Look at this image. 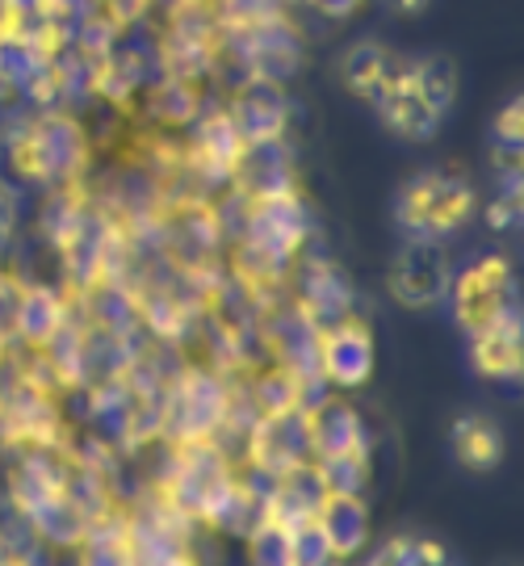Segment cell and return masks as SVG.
<instances>
[{
    "label": "cell",
    "mask_w": 524,
    "mask_h": 566,
    "mask_svg": "<svg viewBox=\"0 0 524 566\" xmlns=\"http://www.w3.org/2000/svg\"><path fill=\"white\" fill-rule=\"evenodd\" d=\"M319 483L327 495H361L365 479H369V462L365 453H344V458H319L315 465Z\"/></svg>",
    "instance_id": "e0dca14e"
},
{
    "label": "cell",
    "mask_w": 524,
    "mask_h": 566,
    "mask_svg": "<svg viewBox=\"0 0 524 566\" xmlns=\"http://www.w3.org/2000/svg\"><path fill=\"white\" fill-rule=\"evenodd\" d=\"M449 446H453V458L465 470H474V474L495 470L500 458H504V437H500V428L491 424L486 416H462V420H453Z\"/></svg>",
    "instance_id": "4fadbf2b"
},
{
    "label": "cell",
    "mask_w": 524,
    "mask_h": 566,
    "mask_svg": "<svg viewBox=\"0 0 524 566\" xmlns=\"http://www.w3.org/2000/svg\"><path fill=\"white\" fill-rule=\"evenodd\" d=\"M453 97V72L441 60H420L411 67L390 72V81L378 93V109L390 130H399L404 139H432L441 118L449 114Z\"/></svg>",
    "instance_id": "6da1fadb"
},
{
    "label": "cell",
    "mask_w": 524,
    "mask_h": 566,
    "mask_svg": "<svg viewBox=\"0 0 524 566\" xmlns=\"http://www.w3.org/2000/svg\"><path fill=\"white\" fill-rule=\"evenodd\" d=\"M348 306H353V285L344 277L336 264H311L303 273V311L311 324L319 327H336L348 319Z\"/></svg>",
    "instance_id": "9c48e42d"
},
{
    "label": "cell",
    "mask_w": 524,
    "mask_h": 566,
    "mask_svg": "<svg viewBox=\"0 0 524 566\" xmlns=\"http://www.w3.org/2000/svg\"><path fill=\"white\" fill-rule=\"evenodd\" d=\"M0 566H25V563H18V558H9V563H0Z\"/></svg>",
    "instance_id": "7402d4cb"
},
{
    "label": "cell",
    "mask_w": 524,
    "mask_h": 566,
    "mask_svg": "<svg viewBox=\"0 0 524 566\" xmlns=\"http://www.w3.org/2000/svg\"><path fill=\"white\" fill-rule=\"evenodd\" d=\"M390 4H395V9H399V13H416V9H423V4H428V0H390Z\"/></svg>",
    "instance_id": "ffe728a7"
},
{
    "label": "cell",
    "mask_w": 524,
    "mask_h": 566,
    "mask_svg": "<svg viewBox=\"0 0 524 566\" xmlns=\"http://www.w3.org/2000/svg\"><path fill=\"white\" fill-rule=\"evenodd\" d=\"M449 290V261L432 240H411L390 269V294L404 306L420 311L444 298Z\"/></svg>",
    "instance_id": "5b68a950"
},
{
    "label": "cell",
    "mask_w": 524,
    "mask_h": 566,
    "mask_svg": "<svg viewBox=\"0 0 524 566\" xmlns=\"http://www.w3.org/2000/svg\"><path fill=\"white\" fill-rule=\"evenodd\" d=\"M374 361H378V353H374L369 327L344 319V324L323 327L319 332V378L323 382L344 386V390L365 386L369 382V374H374Z\"/></svg>",
    "instance_id": "8992f818"
},
{
    "label": "cell",
    "mask_w": 524,
    "mask_h": 566,
    "mask_svg": "<svg viewBox=\"0 0 524 566\" xmlns=\"http://www.w3.org/2000/svg\"><path fill=\"white\" fill-rule=\"evenodd\" d=\"M311 458H315V449H311V411L294 407V411L261 420L256 437H252V470L285 479Z\"/></svg>",
    "instance_id": "277c9868"
},
{
    "label": "cell",
    "mask_w": 524,
    "mask_h": 566,
    "mask_svg": "<svg viewBox=\"0 0 524 566\" xmlns=\"http://www.w3.org/2000/svg\"><path fill=\"white\" fill-rule=\"evenodd\" d=\"M306 210L303 202L285 189L273 198H261V206L252 210V223H248V243L261 248L264 256H273L277 264H285L306 240Z\"/></svg>",
    "instance_id": "52a82bcc"
},
{
    "label": "cell",
    "mask_w": 524,
    "mask_h": 566,
    "mask_svg": "<svg viewBox=\"0 0 524 566\" xmlns=\"http://www.w3.org/2000/svg\"><path fill=\"white\" fill-rule=\"evenodd\" d=\"M470 353H474V365L486 378H516L521 374V311H512L483 332H474Z\"/></svg>",
    "instance_id": "7c38bea8"
},
{
    "label": "cell",
    "mask_w": 524,
    "mask_h": 566,
    "mask_svg": "<svg viewBox=\"0 0 524 566\" xmlns=\"http://www.w3.org/2000/svg\"><path fill=\"white\" fill-rule=\"evenodd\" d=\"M160 566H198V558L185 549V554H177V558H168V563H160Z\"/></svg>",
    "instance_id": "44dd1931"
},
{
    "label": "cell",
    "mask_w": 524,
    "mask_h": 566,
    "mask_svg": "<svg viewBox=\"0 0 524 566\" xmlns=\"http://www.w3.org/2000/svg\"><path fill=\"white\" fill-rule=\"evenodd\" d=\"M474 214V189L453 172H420L404 185L395 219L407 231V240H444Z\"/></svg>",
    "instance_id": "7a4b0ae2"
},
{
    "label": "cell",
    "mask_w": 524,
    "mask_h": 566,
    "mask_svg": "<svg viewBox=\"0 0 524 566\" xmlns=\"http://www.w3.org/2000/svg\"><path fill=\"white\" fill-rule=\"evenodd\" d=\"M243 542H248V566H294L290 533L273 521H256Z\"/></svg>",
    "instance_id": "ac0fdd59"
},
{
    "label": "cell",
    "mask_w": 524,
    "mask_h": 566,
    "mask_svg": "<svg viewBox=\"0 0 524 566\" xmlns=\"http://www.w3.org/2000/svg\"><path fill=\"white\" fill-rule=\"evenodd\" d=\"M390 72H395V63H390V55H386L382 46H374V42L353 46L340 60L344 84H348L357 97H369V102H378V93H382V84L390 81Z\"/></svg>",
    "instance_id": "2e32d148"
},
{
    "label": "cell",
    "mask_w": 524,
    "mask_h": 566,
    "mask_svg": "<svg viewBox=\"0 0 524 566\" xmlns=\"http://www.w3.org/2000/svg\"><path fill=\"white\" fill-rule=\"evenodd\" d=\"M81 563L76 566H135L130 537H126V512H105L97 521H88V533L76 546Z\"/></svg>",
    "instance_id": "5bb4252c"
},
{
    "label": "cell",
    "mask_w": 524,
    "mask_h": 566,
    "mask_svg": "<svg viewBox=\"0 0 524 566\" xmlns=\"http://www.w3.org/2000/svg\"><path fill=\"white\" fill-rule=\"evenodd\" d=\"M315 521H319L323 537L340 563L357 558L369 546V507L361 504V495H327L315 512Z\"/></svg>",
    "instance_id": "ba28073f"
},
{
    "label": "cell",
    "mask_w": 524,
    "mask_h": 566,
    "mask_svg": "<svg viewBox=\"0 0 524 566\" xmlns=\"http://www.w3.org/2000/svg\"><path fill=\"white\" fill-rule=\"evenodd\" d=\"M453 285V306H458V324L474 336L491 327L495 319H504L516 306V282H512V269L500 256H483L479 264H470Z\"/></svg>",
    "instance_id": "3957f363"
},
{
    "label": "cell",
    "mask_w": 524,
    "mask_h": 566,
    "mask_svg": "<svg viewBox=\"0 0 524 566\" xmlns=\"http://www.w3.org/2000/svg\"><path fill=\"white\" fill-rule=\"evenodd\" d=\"M290 546H294V566H327L336 558L332 546H327V537H323L319 521H306L303 528H294Z\"/></svg>",
    "instance_id": "d6986e66"
},
{
    "label": "cell",
    "mask_w": 524,
    "mask_h": 566,
    "mask_svg": "<svg viewBox=\"0 0 524 566\" xmlns=\"http://www.w3.org/2000/svg\"><path fill=\"white\" fill-rule=\"evenodd\" d=\"M311 449L315 458H344V453H365V424L348 403L323 399L311 411Z\"/></svg>",
    "instance_id": "30bf717a"
},
{
    "label": "cell",
    "mask_w": 524,
    "mask_h": 566,
    "mask_svg": "<svg viewBox=\"0 0 524 566\" xmlns=\"http://www.w3.org/2000/svg\"><path fill=\"white\" fill-rule=\"evenodd\" d=\"M13 327L25 344H46L60 336L63 327V298L55 290H21L18 311H13Z\"/></svg>",
    "instance_id": "9a60e30c"
},
{
    "label": "cell",
    "mask_w": 524,
    "mask_h": 566,
    "mask_svg": "<svg viewBox=\"0 0 524 566\" xmlns=\"http://www.w3.org/2000/svg\"><path fill=\"white\" fill-rule=\"evenodd\" d=\"M21 172H30V177H39V181H55L63 172H72L76 164H81V139H76V130H60V126H42L34 130L25 147H21Z\"/></svg>",
    "instance_id": "8fae6325"
}]
</instances>
